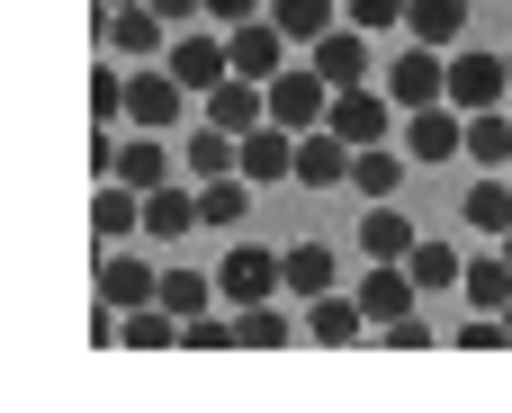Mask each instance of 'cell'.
I'll use <instances>...</instances> for the list:
<instances>
[{"label": "cell", "instance_id": "74e56055", "mask_svg": "<svg viewBox=\"0 0 512 413\" xmlns=\"http://www.w3.org/2000/svg\"><path fill=\"white\" fill-rule=\"evenodd\" d=\"M162 18H207V0H153Z\"/></svg>", "mask_w": 512, "mask_h": 413}, {"label": "cell", "instance_id": "7402d4cb", "mask_svg": "<svg viewBox=\"0 0 512 413\" xmlns=\"http://www.w3.org/2000/svg\"><path fill=\"white\" fill-rule=\"evenodd\" d=\"M234 324H243V351H288V342H297V315H288L279 297H261V306H234Z\"/></svg>", "mask_w": 512, "mask_h": 413}, {"label": "cell", "instance_id": "60d3db41", "mask_svg": "<svg viewBox=\"0 0 512 413\" xmlns=\"http://www.w3.org/2000/svg\"><path fill=\"white\" fill-rule=\"evenodd\" d=\"M108 9H126V0H108Z\"/></svg>", "mask_w": 512, "mask_h": 413}, {"label": "cell", "instance_id": "836d02e7", "mask_svg": "<svg viewBox=\"0 0 512 413\" xmlns=\"http://www.w3.org/2000/svg\"><path fill=\"white\" fill-rule=\"evenodd\" d=\"M90 117H99V126L126 117V72H117V63H90Z\"/></svg>", "mask_w": 512, "mask_h": 413}, {"label": "cell", "instance_id": "ffe728a7", "mask_svg": "<svg viewBox=\"0 0 512 413\" xmlns=\"http://www.w3.org/2000/svg\"><path fill=\"white\" fill-rule=\"evenodd\" d=\"M414 279H423V297H450V288L468 279V252H459L450 234H423V243H414Z\"/></svg>", "mask_w": 512, "mask_h": 413}, {"label": "cell", "instance_id": "d590c367", "mask_svg": "<svg viewBox=\"0 0 512 413\" xmlns=\"http://www.w3.org/2000/svg\"><path fill=\"white\" fill-rule=\"evenodd\" d=\"M387 333V351H432V324L423 315H396V324H378Z\"/></svg>", "mask_w": 512, "mask_h": 413}, {"label": "cell", "instance_id": "cb8c5ba5", "mask_svg": "<svg viewBox=\"0 0 512 413\" xmlns=\"http://www.w3.org/2000/svg\"><path fill=\"white\" fill-rule=\"evenodd\" d=\"M405 171H414V162H396L387 144H360V153H351V189H360V198H396Z\"/></svg>", "mask_w": 512, "mask_h": 413}, {"label": "cell", "instance_id": "30bf717a", "mask_svg": "<svg viewBox=\"0 0 512 413\" xmlns=\"http://www.w3.org/2000/svg\"><path fill=\"white\" fill-rule=\"evenodd\" d=\"M162 63H171V72L207 99V90L234 72V45H225V36H207V27H189V36H171V54H162Z\"/></svg>", "mask_w": 512, "mask_h": 413}, {"label": "cell", "instance_id": "9a60e30c", "mask_svg": "<svg viewBox=\"0 0 512 413\" xmlns=\"http://www.w3.org/2000/svg\"><path fill=\"white\" fill-rule=\"evenodd\" d=\"M270 117V81H243V72H225L216 90H207V126H225V135H252Z\"/></svg>", "mask_w": 512, "mask_h": 413}, {"label": "cell", "instance_id": "e0dca14e", "mask_svg": "<svg viewBox=\"0 0 512 413\" xmlns=\"http://www.w3.org/2000/svg\"><path fill=\"white\" fill-rule=\"evenodd\" d=\"M414 243H423V225H414L396 198H369V216H360V252H369V261H414Z\"/></svg>", "mask_w": 512, "mask_h": 413}, {"label": "cell", "instance_id": "4dcf8cb0", "mask_svg": "<svg viewBox=\"0 0 512 413\" xmlns=\"http://www.w3.org/2000/svg\"><path fill=\"white\" fill-rule=\"evenodd\" d=\"M288 261V297H324L333 288V252L324 243H297V252H279Z\"/></svg>", "mask_w": 512, "mask_h": 413}, {"label": "cell", "instance_id": "2e32d148", "mask_svg": "<svg viewBox=\"0 0 512 413\" xmlns=\"http://www.w3.org/2000/svg\"><path fill=\"white\" fill-rule=\"evenodd\" d=\"M351 153H360L351 135L306 126V135H297V180H306V189H342V180H351Z\"/></svg>", "mask_w": 512, "mask_h": 413}, {"label": "cell", "instance_id": "4316f807", "mask_svg": "<svg viewBox=\"0 0 512 413\" xmlns=\"http://www.w3.org/2000/svg\"><path fill=\"white\" fill-rule=\"evenodd\" d=\"M270 18L288 27V45H315V36L342 27V0H270Z\"/></svg>", "mask_w": 512, "mask_h": 413}, {"label": "cell", "instance_id": "ac0fdd59", "mask_svg": "<svg viewBox=\"0 0 512 413\" xmlns=\"http://www.w3.org/2000/svg\"><path fill=\"white\" fill-rule=\"evenodd\" d=\"M99 297H108V306H153V297H162V270H153L144 252H108V261H99Z\"/></svg>", "mask_w": 512, "mask_h": 413}, {"label": "cell", "instance_id": "e575fe53", "mask_svg": "<svg viewBox=\"0 0 512 413\" xmlns=\"http://www.w3.org/2000/svg\"><path fill=\"white\" fill-rule=\"evenodd\" d=\"M405 9H414V0H342V18L369 27V36H378V27H405Z\"/></svg>", "mask_w": 512, "mask_h": 413}, {"label": "cell", "instance_id": "7a4b0ae2", "mask_svg": "<svg viewBox=\"0 0 512 413\" xmlns=\"http://www.w3.org/2000/svg\"><path fill=\"white\" fill-rule=\"evenodd\" d=\"M279 288H288V261H279V252L225 243V261H216V297H225V306H261V297H279Z\"/></svg>", "mask_w": 512, "mask_h": 413}, {"label": "cell", "instance_id": "ba28073f", "mask_svg": "<svg viewBox=\"0 0 512 413\" xmlns=\"http://www.w3.org/2000/svg\"><path fill=\"white\" fill-rule=\"evenodd\" d=\"M450 99L477 117V108H504L512 99V63L504 54H450Z\"/></svg>", "mask_w": 512, "mask_h": 413}, {"label": "cell", "instance_id": "f546056e", "mask_svg": "<svg viewBox=\"0 0 512 413\" xmlns=\"http://www.w3.org/2000/svg\"><path fill=\"white\" fill-rule=\"evenodd\" d=\"M459 216H468L477 234H512V171H504V180H477Z\"/></svg>", "mask_w": 512, "mask_h": 413}, {"label": "cell", "instance_id": "8d00e7d4", "mask_svg": "<svg viewBox=\"0 0 512 413\" xmlns=\"http://www.w3.org/2000/svg\"><path fill=\"white\" fill-rule=\"evenodd\" d=\"M261 9H270V0H207V18H225V27H234V18H261Z\"/></svg>", "mask_w": 512, "mask_h": 413}, {"label": "cell", "instance_id": "3957f363", "mask_svg": "<svg viewBox=\"0 0 512 413\" xmlns=\"http://www.w3.org/2000/svg\"><path fill=\"white\" fill-rule=\"evenodd\" d=\"M387 99L414 117V108H441L450 99V54L441 45H405L396 63H387Z\"/></svg>", "mask_w": 512, "mask_h": 413}, {"label": "cell", "instance_id": "83f0119b", "mask_svg": "<svg viewBox=\"0 0 512 413\" xmlns=\"http://www.w3.org/2000/svg\"><path fill=\"white\" fill-rule=\"evenodd\" d=\"M405 27H414V45H441V54H450V36L468 27V0H414Z\"/></svg>", "mask_w": 512, "mask_h": 413}, {"label": "cell", "instance_id": "ab89813d", "mask_svg": "<svg viewBox=\"0 0 512 413\" xmlns=\"http://www.w3.org/2000/svg\"><path fill=\"white\" fill-rule=\"evenodd\" d=\"M504 333H512V306H504Z\"/></svg>", "mask_w": 512, "mask_h": 413}, {"label": "cell", "instance_id": "5bb4252c", "mask_svg": "<svg viewBox=\"0 0 512 413\" xmlns=\"http://www.w3.org/2000/svg\"><path fill=\"white\" fill-rule=\"evenodd\" d=\"M162 27H171V18H162L153 0H126V9H108V45H117L126 63H162V54H171V45H162Z\"/></svg>", "mask_w": 512, "mask_h": 413}, {"label": "cell", "instance_id": "8992f818", "mask_svg": "<svg viewBox=\"0 0 512 413\" xmlns=\"http://www.w3.org/2000/svg\"><path fill=\"white\" fill-rule=\"evenodd\" d=\"M405 153H414V162H468V108H459V99L414 108V117H405Z\"/></svg>", "mask_w": 512, "mask_h": 413}, {"label": "cell", "instance_id": "9c48e42d", "mask_svg": "<svg viewBox=\"0 0 512 413\" xmlns=\"http://www.w3.org/2000/svg\"><path fill=\"white\" fill-rule=\"evenodd\" d=\"M306 63H315L333 90H360V81H369V27H351V18H342L333 36H315V45H306Z\"/></svg>", "mask_w": 512, "mask_h": 413}, {"label": "cell", "instance_id": "6da1fadb", "mask_svg": "<svg viewBox=\"0 0 512 413\" xmlns=\"http://www.w3.org/2000/svg\"><path fill=\"white\" fill-rule=\"evenodd\" d=\"M180 108H189V81H180L171 63H135V72H126V126L171 135V126H180Z\"/></svg>", "mask_w": 512, "mask_h": 413}, {"label": "cell", "instance_id": "4fadbf2b", "mask_svg": "<svg viewBox=\"0 0 512 413\" xmlns=\"http://www.w3.org/2000/svg\"><path fill=\"white\" fill-rule=\"evenodd\" d=\"M360 306H369V324H396V315H414V306H423V279H414V261H369V279H360Z\"/></svg>", "mask_w": 512, "mask_h": 413}, {"label": "cell", "instance_id": "603a6c76", "mask_svg": "<svg viewBox=\"0 0 512 413\" xmlns=\"http://www.w3.org/2000/svg\"><path fill=\"white\" fill-rule=\"evenodd\" d=\"M468 162L512 171V108H477V117H468Z\"/></svg>", "mask_w": 512, "mask_h": 413}, {"label": "cell", "instance_id": "7c38bea8", "mask_svg": "<svg viewBox=\"0 0 512 413\" xmlns=\"http://www.w3.org/2000/svg\"><path fill=\"white\" fill-rule=\"evenodd\" d=\"M243 180H252V189H270V180H297V126L261 117V126L243 135Z\"/></svg>", "mask_w": 512, "mask_h": 413}, {"label": "cell", "instance_id": "5b68a950", "mask_svg": "<svg viewBox=\"0 0 512 413\" xmlns=\"http://www.w3.org/2000/svg\"><path fill=\"white\" fill-rule=\"evenodd\" d=\"M270 117H279V126H297V135H306V126H324V117H333V81H324L315 63H288V72L270 81Z\"/></svg>", "mask_w": 512, "mask_h": 413}, {"label": "cell", "instance_id": "1f68e13d", "mask_svg": "<svg viewBox=\"0 0 512 413\" xmlns=\"http://www.w3.org/2000/svg\"><path fill=\"white\" fill-rule=\"evenodd\" d=\"M207 297H216V270H162V306L189 324V315H207Z\"/></svg>", "mask_w": 512, "mask_h": 413}, {"label": "cell", "instance_id": "52a82bcc", "mask_svg": "<svg viewBox=\"0 0 512 413\" xmlns=\"http://www.w3.org/2000/svg\"><path fill=\"white\" fill-rule=\"evenodd\" d=\"M378 324H369V306L360 297H342V288H324V297H306V342H324V351H351V342H369Z\"/></svg>", "mask_w": 512, "mask_h": 413}, {"label": "cell", "instance_id": "8fae6325", "mask_svg": "<svg viewBox=\"0 0 512 413\" xmlns=\"http://www.w3.org/2000/svg\"><path fill=\"white\" fill-rule=\"evenodd\" d=\"M333 135H351V144H387V126H396V99L387 90H333V117H324Z\"/></svg>", "mask_w": 512, "mask_h": 413}, {"label": "cell", "instance_id": "f1b7e54d", "mask_svg": "<svg viewBox=\"0 0 512 413\" xmlns=\"http://www.w3.org/2000/svg\"><path fill=\"white\" fill-rule=\"evenodd\" d=\"M459 297H468V306H486V315H504V306H512V261H504V252H495V261H468Z\"/></svg>", "mask_w": 512, "mask_h": 413}, {"label": "cell", "instance_id": "484cf974", "mask_svg": "<svg viewBox=\"0 0 512 413\" xmlns=\"http://www.w3.org/2000/svg\"><path fill=\"white\" fill-rule=\"evenodd\" d=\"M126 351H180V315L153 297V306H126V333H117Z\"/></svg>", "mask_w": 512, "mask_h": 413}, {"label": "cell", "instance_id": "d6986e66", "mask_svg": "<svg viewBox=\"0 0 512 413\" xmlns=\"http://www.w3.org/2000/svg\"><path fill=\"white\" fill-rule=\"evenodd\" d=\"M144 234H162V243H171V234H207V216H198L189 189L162 180V189H144Z\"/></svg>", "mask_w": 512, "mask_h": 413}, {"label": "cell", "instance_id": "b9f144b4", "mask_svg": "<svg viewBox=\"0 0 512 413\" xmlns=\"http://www.w3.org/2000/svg\"><path fill=\"white\" fill-rule=\"evenodd\" d=\"M504 63H512V45H504Z\"/></svg>", "mask_w": 512, "mask_h": 413}, {"label": "cell", "instance_id": "d4e9b609", "mask_svg": "<svg viewBox=\"0 0 512 413\" xmlns=\"http://www.w3.org/2000/svg\"><path fill=\"white\" fill-rule=\"evenodd\" d=\"M243 207H252V180H243V171H225V180H207V189H198L207 234H234V225H243Z\"/></svg>", "mask_w": 512, "mask_h": 413}, {"label": "cell", "instance_id": "277c9868", "mask_svg": "<svg viewBox=\"0 0 512 413\" xmlns=\"http://www.w3.org/2000/svg\"><path fill=\"white\" fill-rule=\"evenodd\" d=\"M225 45H234V72H243V81H279V72H288V27H279L270 9H261V18H234Z\"/></svg>", "mask_w": 512, "mask_h": 413}, {"label": "cell", "instance_id": "44dd1931", "mask_svg": "<svg viewBox=\"0 0 512 413\" xmlns=\"http://www.w3.org/2000/svg\"><path fill=\"white\" fill-rule=\"evenodd\" d=\"M90 225L117 243V234H144V189H126V180H99V198H90Z\"/></svg>", "mask_w": 512, "mask_h": 413}, {"label": "cell", "instance_id": "f35d334b", "mask_svg": "<svg viewBox=\"0 0 512 413\" xmlns=\"http://www.w3.org/2000/svg\"><path fill=\"white\" fill-rule=\"evenodd\" d=\"M495 252H504V261H512V234H495Z\"/></svg>", "mask_w": 512, "mask_h": 413}, {"label": "cell", "instance_id": "d6a6232c", "mask_svg": "<svg viewBox=\"0 0 512 413\" xmlns=\"http://www.w3.org/2000/svg\"><path fill=\"white\" fill-rule=\"evenodd\" d=\"M180 351H243V324L207 306V315H189V324H180Z\"/></svg>", "mask_w": 512, "mask_h": 413}]
</instances>
